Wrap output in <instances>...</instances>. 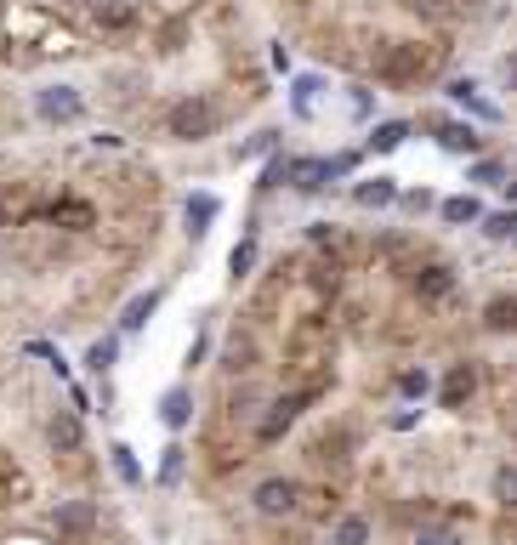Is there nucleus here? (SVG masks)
<instances>
[{"label":"nucleus","mask_w":517,"mask_h":545,"mask_svg":"<svg viewBox=\"0 0 517 545\" xmlns=\"http://www.w3.org/2000/svg\"><path fill=\"white\" fill-rule=\"evenodd\" d=\"M216 125H222V108H216L205 91L177 97V103L165 108V137L171 142H205V137H216Z\"/></svg>","instance_id":"1"},{"label":"nucleus","mask_w":517,"mask_h":545,"mask_svg":"<svg viewBox=\"0 0 517 545\" xmlns=\"http://www.w3.org/2000/svg\"><path fill=\"white\" fill-rule=\"evenodd\" d=\"M250 506L262 511V517H290V511L302 506V483L296 477H262L256 494H250Z\"/></svg>","instance_id":"2"},{"label":"nucleus","mask_w":517,"mask_h":545,"mask_svg":"<svg viewBox=\"0 0 517 545\" xmlns=\"http://www.w3.org/2000/svg\"><path fill=\"white\" fill-rule=\"evenodd\" d=\"M35 114L46 125H74L80 114H86V97H80L74 86H40L35 91Z\"/></svg>","instance_id":"3"},{"label":"nucleus","mask_w":517,"mask_h":545,"mask_svg":"<svg viewBox=\"0 0 517 545\" xmlns=\"http://www.w3.org/2000/svg\"><path fill=\"white\" fill-rule=\"evenodd\" d=\"M353 165H358V154L353 159H296V165H290V188H302V194H324V188H330V176L353 171Z\"/></svg>","instance_id":"4"},{"label":"nucleus","mask_w":517,"mask_h":545,"mask_svg":"<svg viewBox=\"0 0 517 545\" xmlns=\"http://www.w3.org/2000/svg\"><path fill=\"white\" fill-rule=\"evenodd\" d=\"M302 409H307L302 392H285V398H279V404H273L268 415L256 421V438H262V443H279V438L290 432V426H296V415H302Z\"/></svg>","instance_id":"5"},{"label":"nucleus","mask_w":517,"mask_h":545,"mask_svg":"<svg viewBox=\"0 0 517 545\" xmlns=\"http://www.w3.org/2000/svg\"><path fill=\"white\" fill-rule=\"evenodd\" d=\"M472 392H478V364H449L444 381H438V404H444V409H461Z\"/></svg>","instance_id":"6"},{"label":"nucleus","mask_w":517,"mask_h":545,"mask_svg":"<svg viewBox=\"0 0 517 545\" xmlns=\"http://www.w3.org/2000/svg\"><path fill=\"white\" fill-rule=\"evenodd\" d=\"M46 443H52L57 455H80V443H86V426L74 409H57L52 421H46Z\"/></svg>","instance_id":"7"},{"label":"nucleus","mask_w":517,"mask_h":545,"mask_svg":"<svg viewBox=\"0 0 517 545\" xmlns=\"http://www.w3.org/2000/svg\"><path fill=\"white\" fill-rule=\"evenodd\" d=\"M415 296H421V301H444V296H455V267L427 262L421 273H415Z\"/></svg>","instance_id":"8"},{"label":"nucleus","mask_w":517,"mask_h":545,"mask_svg":"<svg viewBox=\"0 0 517 545\" xmlns=\"http://www.w3.org/2000/svg\"><path fill=\"white\" fill-rule=\"evenodd\" d=\"M160 301H165V290H137V296L125 301V313H120V330H125V335L148 330V318L160 313Z\"/></svg>","instance_id":"9"},{"label":"nucleus","mask_w":517,"mask_h":545,"mask_svg":"<svg viewBox=\"0 0 517 545\" xmlns=\"http://www.w3.org/2000/svg\"><path fill=\"white\" fill-rule=\"evenodd\" d=\"M393 199H398L393 176H364V182H353V205H364V211H387Z\"/></svg>","instance_id":"10"},{"label":"nucleus","mask_w":517,"mask_h":545,"mask_svg":"<svg viewBox=\"0 0 517 545\" xmlns=\"http://www.w3.org/2000/svg\"><path fill=\"white\" fill-rule=\"evenodd\" d=\"M216 211H222V199H216V194H188V205H182V222H188V239H205V228L216 222Z\"/></svg>","instance_id":"11"},{"label":"nucleus","mask_w":517,"mask_h":545,"mask_svg":"<svg viewBox=\"0 0 517 545\" xmlns=\"http://www.w3.org/2000/svg\"><path fill=\"white\" fill-rule=\"evenodd\" d=\"M188 421H194V392H188V387H171L160 398V426H165V432H182Z\"/></svg>","instance_id":"12"},{"label":"nucleus","mask_w":517,"mask_h":545,"mask_svg":"<svg viewBox=\"0 0 517 545\" xmlns=\"http://www.w3.org/2000/svg\"><path fill=\"white\" fill-rule=\"evenodd\" d=\"M444 97H455V103H461L466 114H478V120H489V125L500 120L495 108H489V103L478 97V86H472V80H449V86H444Z\"/></svg>","instance_id":"13"},{"label":"nucleus","mask_w":517,"mask_h":545,"mask_svg":"<svg viewBox=\"0 0 517 545\" xmlns=\"http://www.w3.org/2000/svg\"><path fill=\"white\" fill-rule=\"evenodd\" d=\"M91 523H97V506H91V500H63V506H57V528H63V534H86Z\"/></svg>","instance_id":"14"},{"label":"nucleus","mask_w":517,"mask_h":545,"mask_svg":"<svg viewBox=\"0 0 517 545\" xmlns=\"http://www.w3.org/2000/svg\"><path fill=\"white\" fill-rule=\"evenodd\" d=\"M438 216H444L449 228H466V222H483V211H478V199H472V194H449L444 205H438Z\"/></svg>","instance_id":"15"},{"label":"nucleus","mask_w":517,"mask_h":545,"mask_svg":"<svg viewBox=\"0 0 517 545\" xmlns=\"http://www.w3.org/2000/svg\"><path fill=\"white\" fill-rule=\"evenodd\" d=\"M398 142H410V120H381L370 131V154H393Z\"/></svg>","instance_id":"16"},{"label":"nucleus","mask_w":517,"mask_h":545,"mask_svg":"<svg viewBox=\"0 0 517 545\" xmlns=\"http://www.w3.org/2000/svg\"><path fill=\"white\" fill-rule=\"evenodd\" d=\"M438 148H449V154H478V137H472V125H438Z\"/></svg>","instance_id":"17"},{"label":"nucleus","mask_w":517,"mask_h":545,"mask_svg":"<svg viewBox=\"0 0 517 545\" xmlns=\"http://www.w3.org/2000/svg\"><path fill=\"white\" fill-rule=\"evenodd\" d=\"M114 358H120V341H114V335H103V341H91L86 370H91V375H108V370H114Z\"/></svg>","instance_id":"18"},{"label":"nucleus","mask_w":517,"mask_h":545,"mask_svg":"<svg viewBox=\"0 0 517 545\" xmlns=\"http://www.w3.org/2000/svg\"><path fill=\"white\" fill-rule=\"evenodd\" d=\"M483 330H517V301L512 296H500L483 307Z\"/></svg>","instance_id":"19"},{"label":"nucleus","mask_w":517,"mask_h":545,"mask_svg":"<svg viewBox=\"0 0 517 545\" xmlns=\"http://www.w3.org/2000/svg\"><path fill=\"white\" fill-rule=\"evenodd\" d=\"M108 460H114V477H120V483H143V466H137V455H131V443H114Z\"/></svg>","instance_id":"20"},{"label":"nucleus","mask_w":517,"mask_h":545,"mask_svg":"<svg viewBox=\"0 0 517 545\" xmlns=\"http://www.w3.org/2000/svg\"><path fill=\"white\" fill-rule=\"evenodd\" d=\"M319 91H324V74H296V86H290V103H296V114H307Z\"/></svg>","instance_id":"21"},{"label":"nucleus","mask_w":517,"mask_h":545,"mask_svg":"<svg viewBox=\"0 0 517 545\" xmlns=\"http://www.w3.org/2000/svg\"><path fill=\"white\" fill-rule=\"evenodd\" d=\"M182 466H188V449H182V443H165V455H160V472H154V477H160L165 489H171V483H177V477H182Z\"/></svg>","instance_id":"22"},{"label":"nucleus","mask_w":517,"mask_h":545,"mask_svg":"<svg viewBox=\"0 0 517 545\" xmlns=\"http://www.w3.org/2000/svg\"><path fill=\"white\" fill-rule=\"evenodd\" d=\"M330 545H370V523H364V517H341Z\"/></svg>","instance_id":"23"},{"label":"nucleus","mask_w":517,"mask_h":545,"mask_svg":"<svg viewBox=\"0 0 517 545\" xmlns=\"http://www.w3.org/2000/svg\"><path fill=\"white\" fill-rule=\"evenodd\" d=\"M495 500L506 511H517V460H506V466L495 472Z\"/></svg>","instance_id":"24"},{"label":"nucleus","mask_w":517,"mask_h":545,"mask_svg":"<svg viewBox=\"0 0 517 545\" xmlns=\"http://www.w3.org/2000/svg\"><path fill=\"white\" fill-rule=\"evenodd\" d=\"M421 74V52H393L387 57V80H415Z\"/></svg>","instance_id":"25"},{"label":"nucleus","mask_w":517,"mask_h":545,"mask_svg":"<svg viewBox=\"0 0 517 545\" xmlns=\"http://www.w3.org/2000/svg\"><path fill=\"white\" fill-rule=\"evenodd\" d=\"M483 233H489V239H517V211H495V216H483Z\"/></svg>","instance_id":"26"},{"label":"nucleus","mask_w":517,"mask_h":545,"mask_svg":"<svg viewBox=\"0 0 517 545\" xmlns=\"http://www.w3.org/2000/svg\"><path fill=\"white\" fill-rule=\"evenodd\" d=\"M472 182H478V188H506V165H495V159H478V165H472Z\"/></svg>","instance_id":"27"},{"label":"nucleus","mask_w":517,"mask_h":545,"mask_svg":"<svg viewBox=\"0 0 517 545\" xmlns=\"http://www.w3.org/2000/svg\"><path fill=\"white\" fill-rule=\"evenodd\" d=\"M250 262H256V245H250V239H239V245H233V256H228V273H233V279H245Z\"/></svg>","instance_id":"28"},{"label":"nucleus","mask_w":517,"mask_h":545,"mask_svg":"<svg viewBox=\"0 0 517 545\" xmlns=\"http://www.w3.org/2000/svg\"><path fill=\"white\" fill-rule=\"evenodd\" d=\"M347 103H353L358 120H370V114H375V91L370 86H353V91H347Z\"/></svg>","instance_id":"29"},{"label":"nucleus","mask_w":517,"mask_h":545,"mask_svg":"<svg viewBox=\"0 0 517 545\" xmlns=\"http://www.w3.org/2000/svg\"><path fill=\"white\" fill-rule=\"evenodd\" d=\"M273 148H279V131H256V142H245V148H239V154H273Z\"/></svg>","instance_id":"30"},{"label":"nucleus","mask_w":517,"mask_h":545,"mask_svg":"<svg viewBox=\"0 0 517 545\" xmlns=\"http://www.w3.org/2000/svg\"><path fill=\"white\" fill-rule=\"evenodd\" d=\"M427 387H432V381H427L421 370H404V381H398V392H404V398H421Z\"/></svg>","instance_id":"31"},{"label":"nucleus","mask_w":517,"mask_h":545,"mask_svg":"<svg viewBox=\"0 0 517 545\" xmlns=\"http://www.w3.org/2000/svg\"><path fill=\"white\" fill-rule=\"evenodd\" d=\"M415 545H461L455 528H427V534H415Z\"/></svg>","instance_id":"32"},{"label":"nucleus","mask_w":517,"mask_h":545,"mask_svg":"<svg viewBox=\"0 0 517 545\" xmlns=\"http://www.w3.org/2000/svg\"><path fill=\"white\" fill-rule=\"evenodd\" d=\"M290 165H296V159H273L268 171H262V188H279V182L290 176Z\"/></svg>","instance_id":"33"},{"label":"nucleus","mask_w":517,"mask_h":545,"mask_svg":"<svg viewBox=\"0 0 517 545\" xmlns=\"http://www.w3.org/2000/svg\"><path fill=\"white\" fill-rule=\"evenodd\" d=\"M245 358H250V341H233L228 347V370H245Z\"/></svg>","instance_id":"34"},{"label":"nucleus","mask_w":517,"mask_h":545,"mask_svg":"<svg viewBox=\"0 0 517 545\" xmlns=\"http://www.w3.org/2000/svg\"><path fill=\"white\" fill-rule=\"evenodd\" d=\"M415 421H421V409H393V432H410Z\"/></svg>","instance_id":"35"},{"label":"nucleus","mask_w":517,"mask_h":545,"mask_svg":"<svg viewBox=\"0 0 517 545\" xmlns=\"http://www.w3.org/2000/svg\"><path fill=\"white\" fill-rule=\"evenodd\" d=\"M6 216H12V199H6V182H0V222H6Z\"/></svg>","instance_id":"36"},{"label":"nucleus","mask_w":517,"mask_h":545,"mask_svg":"<svg viewBox=\"0 0 517 545\" xmlns=\"http://www.w3.org/2000/svg\"><path fill=\"white\" fill-rule=\"evenodd\" d=\"M506 199H512V211H517V176H512V182H506Z\"/></svg>","instance_id":"37"},{"label":"nucleus","mask_w":517,"mask_h":545,"mask_svg":"<svg viewBox=\"0 0 517 545\" xmlns=\"http://www.w3.org/2000/svg\"><path fill=\"white\" fill-rule=\"evenodd\" d=\"M512 86H517V63H512Z\"/></svg>","instance_id":"38"}]
</instances>
